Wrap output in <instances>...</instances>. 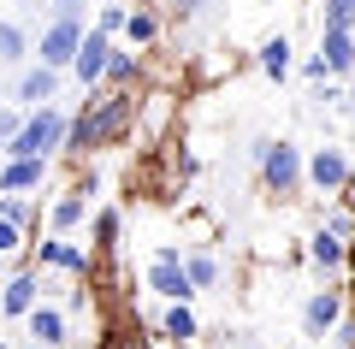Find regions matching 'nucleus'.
<instances>
[{"label": "nucleus", "instance_id": "f257e3e1", "mask_svg": "<svg viewBox=\"0 0 355 349\" xmlns=\"http://www.w3.org/2000/svg\"><path fill=\"white\" fill-rule=\"evenodd\" d=\"M130 130H137V89H89V101L65 119V148L60 154L83 160L95 148L125 142Z\"/></svg>", "mask_w": 355, "mask_h": 349}, {"label": "nucleus", "instance_id": "f03ea898", "mask_svg": "<svg viewBox=\"0 0 355 349\" xmlns=\"http://www.w3.org/2000/svg\"><path fill=\"white\" fill-rule=\"evenodd\" d=\"M60 148H65V112L60 107H36V112H24L18 137L0 154H6V160H53Z\"/></svg>", "mask_w": 355, "mask_h": 349}, {"label": "nucleus", "instance_id": "7ed1b4c3", "mask_svg": "<svg viewBox=\"0 0 355 349\" xmlns=\"http://www.w3.org/2000/svg\"><path fill=\"white\" fill-rule=\"evenodd\" d=\"M77 42H83V6L60 12L48 30H42V42H36V60L48 65V71H65V65L77 60Z\"/></svg>", "mask_w": 355, "mask_h": 349}, {"label": "nucleus", "instance_id": "20e7f679", "mask_svg": "<svg viewBox=\"0 0 355 349\" xmlns=\"http://www.w3.org/2000/svg\"><path fill=\"white\" fill-rule=\"evenodd\" d=\"M261 184L272 196H296L302 189V148L296 142H261Z\"/></svg>", "mask_w": 355, "mask_h": 349}, {"label": "nucleus", "instance_id": "39448f33", "mask_svg": "<svg viewBox=\"0 0 355 349\" xmlns=\"http://www.w3.org/2000/svg\"><path fill=\"white\" fill-rule=\"evenodd\" d=\"M148 290H154V296H166V302H190V296H196L190 278H184V249H178V243H160V249H154V261H148Z\"/></svg>", "mask_w": 355, "mask_h": 349}, {"label": "nucleus", "instance_id": "423d86ee", "mask_svg": "<svg viewBox=\"0 0 355 349\" xmlns=\"http://www.w3.org/2000/svg\"><path fill=\"white\" fill-rule=\"evenodd\" d=\"M302 184H314L320 196H349L355 172L343 160V148H314V160H302Z\"/></svg>", "mask_w": 355, "mask_h": 349}, {"label": "nucleus", "instance_id": "0eeeda50", "mask_svg": "<svg viewBox=\"0 0 355 349\" xmlns=\"http://www.w3.org/2000/svg\"><path fill=\"white\" fill-rule=\"evenodd\" d=\"M343 314H349V296H343L338 284H326V290H314V296L302 302V332L308 337H331Z\"/></svg>", "mask_w": 355, "mask_h": 349}, {"label": "nucleus", "instance_id": "6e6552de", "mask_svg": "<svg viewBox=\"0 0 355 349\" xmlns=\"http://www.w3.org/2000/svg\"><path fill=\"white\" fill-rule=\"evenodd\" d=\"M107 53H113V36H101V30H83V42H77V60L65 65V71H71V77H77L83 89H101Z\"/></svg>", "mask_w": 355, "mask_h": 349}, {"label": "nucleus", "instance_id": "1a4fd4ad", "mask_svg": "<svg viewBox=\"0 0 355 349\" xmlns=\"http://www.w3.org/2000/svg\"><path fill=\"white\" fill-rule=\"evenodd\" d=\"M36 302H42V273L36 266H18V273L0 284V314H6V320H24Z\"/></svg>", "mask_w": 355, "mask_h": 349}, {"label": "nucleus", "instance_id": "9d476101", "mask_svg": "<svg viewBox=\"0 0 355 349\" xmlns=\"http://www.w3.org/2000/svg\"><path fill=\"white\" fill-rule=\"evenodd\" d=\"M36 266H53V273H71V278H89V255L77 249L71 237H48V243H30Z\"/></svg>", "mask_w": 355, "mask_h": 349}, {"label": "nucleus", "instance_id": "9b49d317", "mask_svg": "<svg viewBox=\"0 0 355 349\" xmlns=\"http://www.w3.org/2000/svg\"><path fill=\"white\" fill-rule=\"evenodd\" d=\"M320 65H326V77H343L355 71V30H320Z\"/></svg>", "mask_w": 355, "mask_h": 349}, {"label": "nucleus", "instance_id": "f8f14e48", "mask_svg": "<svg viewBox=\"0 0 355 349\" xmlns=\"http://www.w3.org/2000/svg\"><path fill=\"white\" fill-rule=\"evenodd\" d=\"M24 325H30V343L36 349H60L65 343V308H53V302H36V308L24 314Z\"/></svg>", "mask_w": 355, "mask_h": 349}, {"label": "nucleus", "instance_id": "ddd939ff", "mask_svg": "<svg viewBox=\"0 0 355 349\" xmlns=\"http://www.w3.org/2000/svg\"><path fill=\"white\" fill-rule=\"evenodd\" d=\"M89 189H95V178H89V184H77V189H65V196L53 201V213H48V219H53V237H71L77 225L89 219Z\"/></svg>", "mask_w": 355, "mask_h": 349}, {"label": "nucleus", "instance_id": "4468645a", "mask_svg": "<svg viewBox=\"0 0 355 349\" xmlns=\"http://www.w3.org/2000/svg\"><path fill=\"white\" fill-rule=\"evenodd\" d=\"M53 95H60V71H48V65H30V71L18 77V101H24L30 112L53 107Z\"/></svg>", "mask_w": 355, "mask_h": 349}, {"label": "nucleus", "instance_id": "2eb2a0df", "mask_svg": "<svg viewBox=\"0 0 355 349\" xmlns=\"http://www.w3.org/2000/svg\"><path fill=\"white\" fill-rule=\"evenodd\" d=\"M48 178V160H6L0 166V196H30Z\"/></svg>", "mask_w": 355, "mask_h": 349}, {"label": "nucleus", "instance_id": "dca6fc26", "mask_svg": "<svg viewBox=\"0 0 355 349\" xmlns=\"http://www.w3.org/2000/svg\"><path fill=\"white\" fill-rule=\"evenodd\" d=\"M160 337L166 343H196L202 337V325H196V314H190V302H166V320H160Z\"/></svg>", "mask_w": 355, "mask_h": 349}, {"label": "nucleus", "instance_id": "f3484780", "mask_svg": "<svg viewBox=\"0 0 355 349\" xmlns=\"http://www.w3.org/2000/svg\"><path fill=\"white\" fill-rule=\"evenodd\" d=\"M343 243H349V237H338V231L320 225L314 237H308V261H314L320 273H343Z\"/></svg>", "mask_w": 355, "mask_h": 349}, {"label": "nucleus", "instance_id": "a211bd4d", "mask_svg": "<svg viewBox=\"0 0 355 349\" xmlns=\"http://www.w3.org/2000/svg\"><path fill=\"white\" fill-rule=\"evenodd\" d=\"M137 77H142V60H137V53H125V48H113V53H107L101 89H137Z\"/></svg>", "mask_w": 355, "mask_h": 349}, {"label": "nucleus", "instance_id": "6ab92c4d", "mask_svg": "<svg viewBox=\"0 0 355 349\" xmlns=\"http://www.w3.org/2000/svg\"><path fill=\"white\" fill-rule=\"evenodd\" d=\"M119 36H125L130 48H154V42H160V18H154L148 6H137V12H125V30H119Z\"/></svg>", "mask_w": 355, "mask_h": 349}, {"label": "nucleus", "instance_id": "aec40b11", "mask_svg": "<svg viewBox=\"0 0 355 349\" xmlns=\"http://www.w3.org/2000/svg\"><path fill=\"white\" fill-rule=\"evenodd\" d=\"M184 278H190V290H214L219 284V261L207 249H190L184 255Z\"/></svg>", "mask_w": 355, "mask_h": 349}, {"label": "nucleus", "instance_id": "412c9836", "mask_svg": "<svg viewBox=\"0 0 355 349\" xmlns=\"http://www.w3.org/2000/svg\"><path fill=\"white\" fill-rule=\"evenodd\" d=\"M254 60H261L266 77H284L291 71V36H266L261 48H254Z\"/></svg>", "mask_w": 355, "mask_h": 349}, {"label": "nucleus", "instance_id": "4be33fe9", "mask_svg": "<svg viewBox=\"0 0 355 349\" xmlns=\"http://www.w3.org/2000/svg\"><path fill=\"white\" fill-rule=\"evenodd\" d=\"M119 231H125L119 207H101V213H95V249H101V255H113V249H119Z\"/></svg>", "mask_w": 355, "mask_h": 349}, {"label": "nucleus", "instance_id": "5701e85b", "mask_svg": "<svg viewBox=\"0 0 355 349\" xmlns=\"http://www.w3.org/2000/svg\"><path fill=\"white\" fill-rule=\"evenodd\" d=\"M320 30H355V0H326V24Z\"/></svg>", "mask_w": 355, "mask_h": 349}, {"label": "nucleus", "instance_id": "b1692460", "mask_svg": "<svg viewBox=\"0 0 355 349\" xmlns=\"http://www.w3.org/2000/svg\"><path fill=\"white\" fill-rule=\"evenodd\" d=\"M0 60H24V30L0 24Z\"/></svg>", "mask_w": 355, "mask_h": 349}, {"label": "nucleus", "instance_id": "393cba45", "mask_svg": "<svg viewBox=\"0 0 355 349\" xmlns=\"http://www.w3.org/2000/svg\"><path fill=\"white\" fill-rule=\"evenodd\" d=\"M89 30H101V36H119V30H125V6H113V0H107V6H101V18H95Z\"/></svg>", "mask_w": 355, "mask_h": 349}, {"label": "nucleus", "instance_id": "a878e982", "mask_svg": "<svg viewBox=\"0 0 355 349\" xmlns=\"http://www.w3.org/2000/svg\"><path fill=\"white\" fill-rule=\"evenodd\" d=\"M18 125H24V112H12V107H0V148L18 137Z\"/></svg>", "mask_w": 355, "mask_h": 349}, {"label": "nucleus", "instance_id": "bb28decb", "mask_svg": "<svg viewBox=\"0 0 355 349\" xmlns=\"http://www.w3.org/2000/svg\"><path fill=\"white\" fill-rule=\"evenodd\" d=\"M166 101H172V95H148V112H142V119H148V130H160V125H166V112H172Z\"/></svg>", "mask_w": 355, "mask_h": 349}, {"label": "nucleus", "instance_id": "cd10ccee", "mask_svg": "<svg viewBox=\"0 0 355 349\" xmlns=\"http://www.w3.org/2000/svg\"><path fill=\"white\" fill-rule=\"evenodd\" d=\"M202 6H207V0H172V12H184V18H196Z\"/></svg>", "mask_w": 355, "mask_h": 349}, {"label": "nucleus", "instance_id": "c85d7f7f", "mask_svg": "<svg viewBox=\"0 0 355 349\" xmlns=\"http://www.w3.org/2000/svg\"><path fill=\"white\" fill-rule=\"evenodd\" d=\"M343 273H349V278H355V237H349V243H343Z\"/></svg>", "mask_w": 355, "mask_h": 349}, {"label": "nucleus", "instance_id": "c756f323", "mask_svg": "<svg viewBox=\"0 0 355 349\" xmlns=\"http://www.w3.org/2000/svg\"><path fill=\"white\" fill-rule=\"evenodd\" d=\"M48 6L53 12H71V6H83V0H48Z\"/></svg>", "mask_w": 355, "mask_h": 349}, {"label": "nucleus", "instance_id": "7c9ffc66", "mask_svg": "<svg viewBox=\"0 0 355 349\" xmlns=\"http://www.w3.org/2000/svg\"><path fill=\"white\" fill-rule=\"evenodd\" d=\"M113 6H125V12H130V0H113ZM137 6H148V0H137Z\"/></svg>", "mask_w": 355, "mask_h": 349}, {"label": "nucleus", "instance_id": "2f4dec72", "mask_svg": "<svg viewBox=\"0 0 355 349\" xmlns=\"http://www.w3.org/2000/svg\"><path fill=\"white\" fill-rule=\"evenodd\" d=\"M237 349H261V343H237Z\"/></svg>", "mask_w": 355, "mask_h": 349}, {"label": "nucleus", "instance_id": "473e14b6", "mask_svg": "<svg viewBox=\"0 0 355 349\" xmlns=\"http://www.w3.org/2000/svg\"><path fill=\"white\" fill-rule=\"evenodd\" d=\"M0 349H12V343H6V337H0Z\"/></svg>", "mask_w": 355, "mask_h": 349}, {"label": "nucleus", "instance_id": "72a5a7b5", "mask_svg": "<svg viewBox=\"0 0 355 349\" xmlns=\"http://www.w3.org/2000/svg\"><path fill=\"white\" fill-rule=\"evenodd\" d=\"M130 349H137V343H130Z\"/></svg>", "mask_w": 355, "mask_h": 349}]
</instances>
